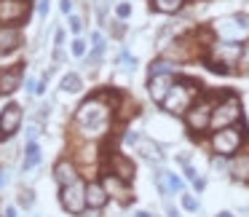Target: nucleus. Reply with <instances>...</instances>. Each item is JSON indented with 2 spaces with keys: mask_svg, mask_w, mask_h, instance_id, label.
I'll use <instances>...</instances> for the list:
<instances>
[{
  "mask_svg": "<svg viewBox=\"0 0 249 217\" xmlns=\"http://www.w3.org/2000/svg\"><path fill=\"white\" fill-rule=\"evenodd\" d=\"M121 102V94L113 89L91 91L72 115V140L75 142H102L113 129V115Z\"/></svg>",
  "mask_w": 249,
  "mask_h": 217,
  "instance_id": "nucleus-1",
  "label": "nucleus"
},
{
  "mask_svg": "<svg viewBox=\"0 0 249 217\" xmlns=\"http://www.w3.org/2000/svg\"><path fill=\"white\" fill-rule=\"evenodd\" d=\"M201 97V83L193 81V78L185 75H174V83L169 89V94L163 97L161 110H166L169 115H185L188 108Z\"/></svg>",
  "mask_w": 249,
  "mask_h": 217,
  "instance_id": "nucleus-2",
  "label": "nucleus"
},
{
  "mask_svg": "<svg viewBox=\"0 0 249 217\" xmlns=\"http://www.w3.org/2000/svg\"><path fill=\"white\" fill-rule=\"evenodd\" d=\"M244 140H247V129L244 126H225V129H217L212 131L209 137V147L214 156H222V158H233L238 150H241Z\"/></svg>",
  "mask_w": 249,
  "mask_h": 217,
  "instance_id": "nucleus-3",
  "label": "nucleus"
},
{
  "mask_svg": "<svg viewBox=\"0 0 249 217\" xmlns=\"http://www.w3.org/2000/svg\"><path fill=\"white\" fill-rule=\"evenodd\" d=\"M241 124V99L236 94L225 91L220 94V102H214V110H212V121H209V129H225V126H236Z\"/></svg>",
  "mask_w": 249,
  "mask_h": 217,
  "instance_id": "nucleus-4",
  "label": "nucleus"
},
{
  "mask_svg": "<svg viewBox=\"0 0 249 217\" xmlns=\"http://www.w3.org/2000/svg\"><path fill=\"white\" fill-rule=\"evenodd\" d=\"M212 33L228 43H244L249 38V17L247 14H231L212 24Z\"/></svg>",
  "mask_w": 249,
  "mask_h": 217,
  "instance_id": "nucleus-5",
  "label": "nucleus"
},
{
  "mask_svg": "<svg viewBox=\"0 0 249 217\" xmlns=\"http://www.w3.org/2000/svg\"><path fill=\"white\" fill-rule=\"evenodd\" d=\"M214 102H217V97H212V94L201 91V97L196 99V102L188 108V113L182 115L185 124H188V129L193 131V134H204V131H209V121H212V110H214Z\"/></svg>",
  "mask_w": 249,
  "mask_h": 217,
  "instance_id": "nucleus-6",
  "label": "nucleus"
},
{
  "mask_svg": "<svg viewBox=\"0 0 249 217\" xmlns=\"http://www.w3.org/2000/svg\"><path fill=\"white\" fill-rule=\"evenodd\" d=\"M33 0H0V27H24L33 17Z\"/></svg>",
  "mask_w": 249,
  "mask_h": 217,
  "instance_id": "nucleus-7",
  "label": "nucleus"
},
{
  "mask_svg": "<svg viewBox=\"0 0 249 217\" xmlns=\"http://www.w3.org/2000/svg\"><path fill=\"white\" fill-rule=\"evenodd\" d=\"M56 199H59L62 212H67L70 217L83 215V212H86V177L59 188V196H56Z\"/></svg>",
  "mask_w": 249,
  "mask_h": 217,
  "instance_id": "nucleus-8",
  "label": "nucleus"
},
{
  "mask_svg": "<svg viewBox=\"0 0 249 217\" xmlns=\"http://www.w3.org/2000/svg\"><path fill=\"white\" fill-rule=\"evenodd\" d=\"M102 172H110L115 174V177H121L124 182H134V161L131 158H126L121 150H105V158H102Z\"/></svg>",
  "mask_w": 249,
  "mask_h": 217,
  "instance_id": "nucleus-9",
  "label": "nucleus"
},
{
  "mask_svg": "<svg viewBox=\"0 0 249 217\" xmlns=\"http://www.w3.org/2000/svg\"><path fill=\"white\" fill-rule=\"evenodd\" d=\"M22 124H24V108L19 102H8L0 110V145L8 142L14 134H19Z\"/></svg>",
  "mask_w": 249,
  "mask_h": 217,
  "instance_id": "nucleus-10",
  "label": "nucleus"
},
{
  "mask_svg": "<svg viewBox=\"0 0 249 217\" xmlns=\"http://www.w3.org/2000/svg\"><path fill=\"white\" fill-rule=\"evenodd\" d=\"M99 182H102L105 193L110 196V201H118V204H129L131 199H134V193H131V185L124 182L121 177H115V174L110 172H99L97 174Z\"/></svg>",
  "mask_w": 249,
  "mask_h": 217,
  "instance_id": "nucleus-11",
  "label": "nucleus"
},
{
  "mask_svg": "<svg viewBox=\"0 0 249 217\" xmlns=\"http://www.w3.org/2000/svg\"><path fill=\"white\" fill-rule=\"evenodd\" d=\"M51 174H54V182L59 185V188H65V185L75 182V180H81V169H78V163L72 161V156L67 153V156H59L54 161V169H51Z\"/></svg>",
  "mask_w": 249,
  "mask_h": 217,
  "instance_id": "nucleus-12",
  "label": "nucleus"
},
{
  "mask_svg": "<svg viewBox=\"0 0 249 217\" xmlns=\"http://www.w3.org/2000/svg\"><path fill=\"white\" fill-rule=\"evenodd\" d=\"M22 83H24V62L0 67V97H11V94H17Z\"/></svg>",
  "mask_w": 249,
  "mask_h": 217,
  "instance_id": "nucleus-13",
  "label": "nucleus"
},
{
  "mask_svg": "<svg viewBox=\"0 0 249 217\" xmlns=\"http://www.w3.org/2000/svg\"><path fill=\"white\" fill-rule=\"evenodd\" d=\"M107 206H110V196L105 193L99 177H89V180H86V209L105 212Z\"/></svg>",
  "mask_w": 249,
  "mask_h": 217,
  "instance_id": "nucleus-14",
  "label": "nucleus"
},
{
  "mask_svg": "<svg viewBox=\"0 0 249 217\" xmlns=\"http://www.w3.org/2000/svg\"><path fill=\"white\" fill-rule=\"evenodd\" d=\"M24 46L22 27H0V56H8Z\"/></svg>",
  "mask_w": 249,
  "mask_h": 217,
  "instance_id": "nucleus-15",
  "label": "nucleus"
},
{
  "mask_svg": "<svg viewBox=\"0 0 249 217\" xmlns=\"http://www.w3.org/2000/svg\"><path fill=\"white\" fill-rule=\"evenodd\" d=\"M137 153H140V158H145L150 166H161L163 163V147L158 145V142H153L150 137H142V140L137 142Z\"/></svg>",
  "mask_w": 249,
  "mask_h": 217,
  "instance_id": "nucleus-16",
  "label": "nucleus"
},
{
  "mask_svg": "<svg viewBox=\"0 0 249 217\" xmlns=\"http://www.w3.org/2000/svg\"><path fill=\"white\" fill-rule=\"evenodd\" d=\"M174 83V75H150L147 78V94H150V99L156 105L163 102V97L169 94V89H172Z\"/></svg>",
  "mask_w": 249,
  "mask_h": 217,
  "instance_id": "nucleus-17",
  "label": "nucleus"
},
{
  "mask_svg": "<svg viewBox=\"0 0 249 217\" xmlns=\"http://www.w3.org/2000/svg\"><path fill=\"white\" fill-rule=\"evenodd\" d=\"M228 174L238 182H249V153H236L228 161Z\"/></svg>",
  "mask_w": 249,
  "mask_h": 217,
  "instance_id": "nucleus-18",
  "label": "nucleus"
},
{
  "mask_svg": "<svg viewBox=\"0 0 249 217\" xmlns=\"http://www.w3.org/2000/svg\"><path fill=\"white\" fill-rule=\"evenodd\" d=\"M43 163V150H40V142H27L22 153V172H33Z\"/></svg>",
  "mask_w": 249,
  "mask_h": 217,
  "instance_id": "nucleus-19",
  "label": "nucleus"
},
{
  "mask_svg": "<svg viewBox=\"0 0 249 217\" xmlns=\"http://www.w3.org/2000/svg\"><path fill=\"white\" fill-rule=\"evenodd\" d=\"M177 70H179L177 62L161 56V59H156L150 67H147V78H150V75H177Z\"/></svg>",
  "mask_w": 249,
  "mask_h": 217,
  "instance_id": "nucleus-20",
  "label": "nucleus"
},
{
  "mask_svg": "<svg viewBox=\"0 0 249 217\" xmlns=\"http://www.w3.org/2000/svg\"><path fill=\"white\" fill-rule=\"evenodd\" d=\"M182 6H185V0H150V8L156 14H179L182 11Z\"/></svg>",
  "mask_w": 249,
  "mask_h": 217,
  "instance_id": "nucleus-21",
  "label": "nucleus"
},
{
  "mask_svg": "<svg viewBox=\"0 0 249 217\" xmlns=\"http://www.w3.org/2000/svg\"><path fill=\"white\" fill-rule=\"evenodd\" d=\"M59 89L67 94H78V91H83V78L78 72H65L59 78Z\"/></svg>",
  "mask_w": 249,
  "mask_h": 217,
  "instance_id": "nucleus-22",
  "label": "nucleus"
},
{
  "mask_svg": "<svg viewBox=\"0 0 249 217\" xmlns=\"http://www.w3.org/2000/svg\"><path fill=\"white\" fill-rule=\"evenodd\" d=\"M179 204H182V209L190 212V215H198V212H201V201L196 199L193 193H185V190H182V193H179Z\"/></svg>",
  "mask_w": 249,
  "mask_h": 217,
  "instance_id": "nucleus-23",
  "label": "nucleus"
},
{
  "mask_svg": "<svg viewBox=\"0 0 249 217\" xmlns=\"http://www.w3.org/2000/svg\"><path fill=\"white\" fill-rule=\"evenodd\" d=\"M163 180H166L169 196H174V193H182V190H185V182H182V180H179L174 172H166V169H163Z\"/></svg>",
  "mask_w": 249,
  "mask_h": 217,
  "instance_id": "nucleus-24",
  "label": "nucleus"
},
{
  "mask_svg": "<svg viewBox=\"0 0 249 217\" xmlns=\"http://www.w3.org/2000/svg\"><path fill=\"white\" fill-rule=\"evenodd\" d=\"M70 54L75 56V59H83V56L89 54V40L83 38V35H78V38H72V43H70Z\"/></svg>",
  "mask_w": 249,
  "mask_h": 217,
  "instance_id": "nucleus-25",
  "label": "nucleus"
},
{
  "mask_svg": "<svg viewBox=\"0 0 249 217\" xmlns=\"http://www.w3.org/2000/svg\"><path fill=\"white\" fill-rule=\"evenodd\" d=\"M17 206H19V209H33V206H35V193H33V190H30V188H22V190H19Z\"/></svg>",
  "mask_w": 249,
  "mask_h": 217,
  "instance_id": "nucleus-26",
  "label": "nucleus"
},
{
  "mask_svg": "<svg viewBox=\"0 0 249 217\" xmlns=\"http://www.w3.org/2000/svg\"><path fill=\"white\" fill-rule=\"evenodd\" d=\"M49 118H51V102H43L38 110H35V124L43 129V126L49 124Z\"/></svg>",
  "mask_w": 249,
  "mask_h": 217,
  "instance_id": "nucleus-27",
  "label": "nucleus"
},
{
  "mask_svg": "<svg viewBox=\"0 0 249 217\" xmlns=\"http://www.w3.org/2000/svg\"><path fill=\"white\" fill-rule=\"evenodd\" d=\"M129 17H131V3L129 0H118V3H115V19H118V22H126Z\"/></svg>",
  "mask_w": 249,
  "mask_h": 217,
  "instance_id": "nucleus-28",
  "label": "nucleus"
},
{
  "mask_svg": "<svg viewBox=\"0 0 249 217\" xmlns=\"http://www.w3.org/2000/svg\"><path fill=\"white\" fill-rule=\"evenodd\" d=\"M67 24H70V33L75 35V38L83 33V19L78 17V14H70V17H67Z\"/></svg>",
  "mask_w": 249,
  "mask_h": 217,
  "instance_id": "nucleus-29",
  "label": "nucleus"
},
{
  "mask_svg": "<svg viewBox=\"0 0 249 217\" xmlns=\"http://www.w3.org/2000/svg\"><path fill=\"white\" fill-rule=\"evenodd\" d=\"M35 11H38L40 22H46V19H49V11H51V0H38V3H35Z\"/></svg>",
  "mask_w": 249,
  "mask_h": 217,
  "instance_id": "nucleus-30",
  "label": "nucleus"
},
{
  "mask_svg": "<svg viewBox=\"0 0 249 217\" xmlns=\"http://www.w3.org/2000/svg\"><path fill=\"white\" fill-rule=\"evenodd\" d=\"M40 131H43V129H40V126H38V124H30V126H27V129H24V137H27V142H38V137H40Z\"/></svg>",
  "mask_w": 249,
  "mask_h": 217,
  "instance_id": "nucleus-31",
  "label": "nucleus"
},
{
  "mask_svg": "<svg viewBox=\"0 0 249 217\" xmlns=\"http://www.w3.org/2000/svg\"><path fill=\"white\" fill-rule=\"evenodd\" d=\"M228 161H231V158H222V156H214L212 158V169H214V172H228Z\"/></svg>",
  "mask_w": 249,
  "mask_h": 217,
  "instance_id": "nucleus-32",
  "label": "nucleus"
},
{
  "mask_svg": "<svg viewBox=\"0 0 249 217\" xmlns=\"http://www.w3.org/2000/svg\"><path fill=\"white\" fill-rule=\"evenodd\" d=\"M140 140H142V134H140V131H134V129H129V131L124 134V142H126V145H134V147H137V142H140Z\"/></svg>",
  "mask_w": 249,
  "mask_h": 217,
  "instance_id": "nucleus-33",
  "label": "nucleus"
},
{
  "mask_svg": "<svg viewBox=\"0 0 249 217\" xmlns=\"http://www.w3.org/2000/svg\"><path fill=\"white\" fill-rule=\"evenodd\" d=\"M65 40H67V33L62 27H56L54 30V49H62V46H65Z\"/></svg>",
  "mask_w": 249,
  "mask_h": 217,
  "instance_id": "nucleus-34",
  "label": "nucleus"
},
{
  "mask_svg": "<svg viewBox=\"0 0 249 217\" xmlns=\"http://www.w3.org/2000/svg\"><path fill=\"white\" fill-rule=\"evenodd\" d=\"M163 212H166V217H179V209L169 199H163Z\"/></svg>",
  "mask_w": 249,
  "mask_h": 217,
  "instance_id": "nucleus-35",
  "label": "nucleus"
},
{
  "mask_svg": "<svg viewBox=\"0 0 249 217\" xmlns=\"http://www.w3.org/2000/svg\"><path fill=\"white\" fill-rule=\"evenodd\" d=\"M0 217H19V206L17 204H8L6 209H3V215Z\"/></svg>",
  "mask_w": 249,
  "mask_h": 217,
  "instance_id": "nucleus-36",
  "label": "nucleus"
},
{
  "mask_svg": "<svg viewBox=\"0 0 249 217\" xmlns=\"http://www.w3.org/2000/svg\"><path fill=\"white\" fill-rule=\"evenodd\" d=\"M72 3H75V0H62V3H59V11L65 14V17H70V14H72Z\"/></svg>",
  "mask_w": 249,
  "mask_h": 217,
  "instance_id": "nucleus-37",
  "label": "nucleus"
},
{
  "mask_svg": "<svg viewBox=\"0 0 249 217\" xmlns=\"http://www.w3.org/2000/svg\"><path fill=\"white\" fill-rule=\"evenodd\" d=\"M182 169H185V177H188V180H190V182H193V180H196V177H198V172H196V169H193V166H190V163H185V166H182Z\"/></svg>",
  "mask_w": 249,
  "mask_h": 217,
  "instance_id": "nucleus-38",
  "label": "nucleus"
},
{
  "mask_svg": "<svg viewBox=\"0 0 249 217\" xmlns=\"http://www.w3.org/2000/svg\"><path fill=\"white\" fill-rule=\"evenodd\" d=\"M6 185H8V172L0 166V190H6Z\"/></svg>",
  "mask_w": 249,
  "mask_h": 217,
  "instance_id": "nucleus-39",
  "label": "nucleus"
},
{
  "mask_svg": "<svg viewBox=\"0 0 249 217\" xmlns=\"http://www.w3.org/2000/svg\"><path fill=\"white\" fill-rule=\"evenodd\" d=\"M24 86H27L30 97H35V78H27V81H24Z\"/></svg>",
  "mask_w": 249,
  "mask_h": 217,
  "instance_id": "nucleus-40",
  "label": "nucleus"
},
{
  "mask_svg": "<svg viewBox=\"0 0 249 217\" xmlns=\"http://www.w3.org/2000/svg\"><path fill=\"white\" fill-rule=\"evenodd\" d=\"M193 188H196V190H198V193H201V190L206 188V180H204V177H196V180H193Z\"/></svg>",
  "mask_w": 249,
  "mask_h": 217,
  "instance_id": "nucleus-41",
  "label": "nucleus"
},
{
  "mask_svg": "<svg viewBox=\"0 0 249 217\" xmlns=\"http://www.w3.org/2000/svg\"><path fill=\"white\" fill-rule=\"evenodd\" d=\"M110 33H113L115 38H121V35H124V27H121V22H113V30H110Z\"/></svg>",
  "mask_w": 249,
  "mask_h": 217,
  "instance_id": "nucleus-42",
  "label": "nucleus"
},
{
  "mask_svg": "<svg viewBox=\"0 0 249 217\" xmlns=\"http://www.w3.org/2000/svg\"><path fill=\"white\" fill-rule=\"evenodd\" d=\"M131 217H153V215L147 209H134V212H131Z\"/></svg>",
  "mask_w": 249,
  "mask_h": 217,
  "instance_id": "nucleus-43",
  "label": "nucleus"
},
{
  "mask_svg": "<svg viewBox=\"0 0 249 217\" xmlns=\"http://www.w3.org/2000/svg\"><path fill=\"white\" fill-rule=\"evenodd\" d=\"M214 217H236V215H233V212H228V209H222V212H217Z\"/></svg>",
  "mask_w": 249,
  "mask_h": 217,
  "instance_id": "nucleus-44",
  "label": "nucleus"
},
{
  "mask_svg": "<svg viewBox=\"0 0 249 217\" xmlns=\"http://www.w3.org/2000/svg\"><path fill=\"white\" fill-rule=\"evenodd\" d=\"M244 3H249V0H244Z\"/></svg>",
  "mask_w": 249,
  "mask_h": 217,
  "instance_id": "nucleus-45",
  "label": "nucleus"
}]
</instances>
